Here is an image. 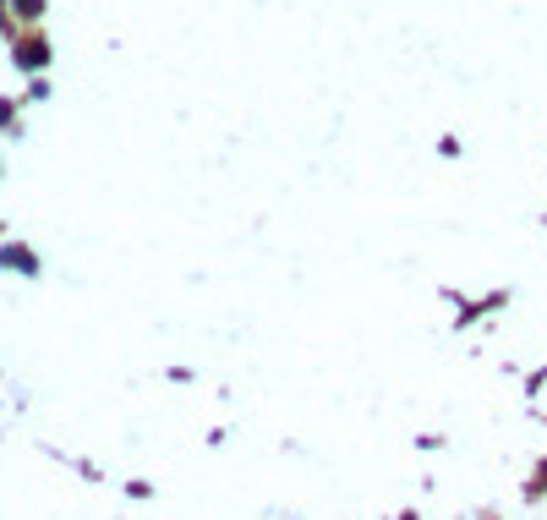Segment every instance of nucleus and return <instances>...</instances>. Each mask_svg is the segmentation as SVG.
Listing matches in <instances>:
<instances>
[{
	"label": "nucleus",
	"mask_w": 547,
	"mask_h": 520,
	"mask_svg": "<svg viewBox=\"0 0 547 520\" xmlns=\"http://www.w3.org/2000/svg\"><path fill=\"white\" fill-rule=\"evenodd\" d=\"M0 263H6V269H17V274H33V269H39V258H33L28 247H0Z\"/></svg>",
	"instance_id": "2"
},
{
	"label": "nucleus",
	"mask_w": 547,
	"mask_h": 520,
	"mask_svg": "<svg viewBox=\"0 0 547 520\" xmlns=\"http://www.w3.org/2000/svg\"><path fill=\"white\" fill-rule=\"evenodd\" d=\"M11 11H17L22 22H33V17H44V0H11Z\"/></svg>",
	"instance_id": "3"
},
{
	"label": "nucleus",
	"mask_w": 547,
	"mask_h": 520,
	"mask_svg": "<svg viewBox=\"0 0 547 520\" xmlns=\"http://www.w3.org/2000/svg\"><path fill=\"white\" fill-rule=\"evenodd\" d=\"M0 28H6V6H0Z\"/></svg>",
	"instance_id": "4"
},
{
	"label": "nucleus",
	"mask_w": 547,
	"mask_h": 520,
	"mask_svg": "<svg viewBox=\"0 0 547 520\" xmlns=\"http://www.w3.org/2000/svg\"><path fill=\"white\" fill-rule=\"evenodd\" d=\"M44 61H50V44H39V39H22L17 44V66H22V72H39Z\"/></svg>",
	"instance_id": "1"
}]
</instances>
